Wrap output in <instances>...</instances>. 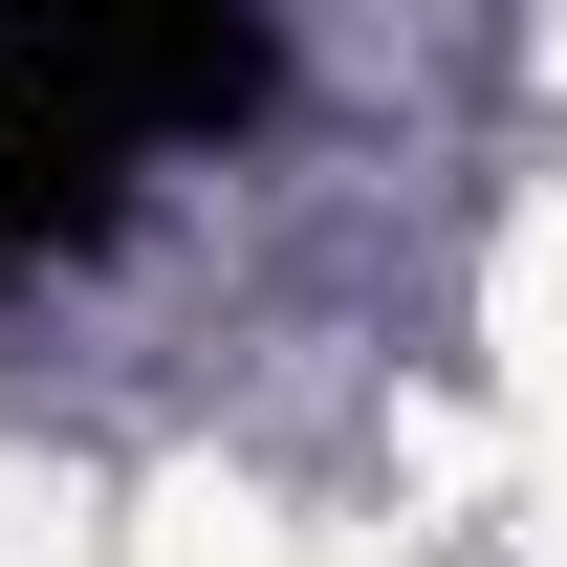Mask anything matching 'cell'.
I'll return each mask as SVG.
<instances>
[{"mask_svg": "<svg viewBox=\"0 0 567 567\" xmlns=\"http://www.w3.org/2000/svg\"><path fill=\"white\" fill-rule=\"evenodd\" d=\"M262 0H0V240H110L153 153L262 110Z\"/></svg>", "mask_w": 567, "mask_h": 567, "instance_id": "1", "label": "cell"}]
</instances>
